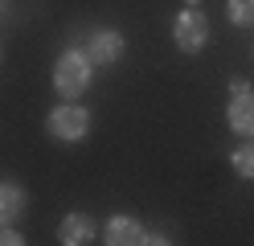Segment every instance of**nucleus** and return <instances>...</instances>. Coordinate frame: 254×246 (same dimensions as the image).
I'll list each match as a JSON object with an SVG mask.
<instances>
[{"label": "nucleus", "mask_w": 254, "mask_h": 246, "mask_svg": "<svg viewBox=\"0 0 254 246\" xmlns=\"http://www.w3.org/2000/svg\"><path fill=\"white\" fill-rule=\"evenodd\" d=\"M172 41H177L181 54H201L209 45V16L201 8H181L177 21H172Z\"/></svg>", "instance_id": "7ed1b4c3"}, {"label": "nucleus", "mask_w": 254, "mask_h": 246, "mask_svg": "<svg viewBox=\"0 0 254 246\" xmlns=\"http://www.w3.org/2000/svg\"><path fill=\"white\" fill-rule=\"evenodd\" d=\"M103 246H148V230L127 213H115L103 222Z\"/></svg>", "instance_id": "39448f33"}, {"label": "nucleus", "mask_w": 254, "mask_h": 246, "mask_svg": "<svg viewBox=\"0 0 254 246\" xmlns=\"http://www.w3.org/2000/svg\"><path fill=\"white\" fill-rule=\"evenodd\" d=\"M148 246H172L168 234H148Z\"/></svg>", "instance_id": "ddd939ff"}, {"label": "nucleus", "mask_w": 254, "mask_h": 246, "mask_svg": "<svg viewBox=\"0 0 254 246\" xmlns=\"http://www.w3.org/2000/svg\"><path fill=\"white\" fill-rule=\"evenodd\" d=\"M94 234H99V226H94V218H90V213H82V209L66 213L62 226H58V242H62V246H90Z\"/></svg>", "instance_id": "423d86ee"}, {"label": "nucleus", "mask_w": 254, "mask_h": 246, "mask_svg": "<svg viewBox=\"0 0 254 246\" xmlns=\"http://www.w3.org/2000/svg\"><path fill=\"white\" fill-rule=\"evenodd\" d=\"M250 90V82L242 78V74H238V78H230V94H246Z\"/></svg>", "instance_id": "f8f14e48"}, {"label": "nucleus", "mask_w": 254, "mask_h": 246, "mask_svg": "<svg viewBox=\"0 0 254 246\" xmlns=\"http://www.w3.org/2000/svg\"><path fill=\"white\" fill-rule=\"evenodd\" d=\"M127 54V37L119 29H94L90 41H86V58L94 66H115L119 58Z\"/></svg>", "instance_id": "20e7f679"}, {"label": "nucleus", "mask_w": 254, "mask_h": 246, "mask_svg": "<svg viewBox=\"0 0 254 246\" xmlns=\"http://www.w3.org/2000/svg\"><path fill=\"white\" fill-rule=\"evenodd\" d=\"M197 4H201V0H185V8H197Z\"/></svg>", "instance_id": "4468645a"}, {"label": "nucleus", "mask_w": 254, "mask_h": 246, "mask_svg": "<svg viewBox=\"0 0 254 246\" xmlns=\"http://www.w3.org/2000/svg\"><path fill=\"white\" fill-rule=\"evenodd\" d=\"M90 74H94V62L86 58V49H66L54 62V90L62 94V103H78L90 86Z\"/></svg>", "instance_id": "f257e3e1"}, {"label": "nucleus", "mask_w": 254, "mask_h": 246, "mask_svg": "<svg viewBox=\"0 0 254 246\" xmlns=\"http://www.w3.org/2000/svg\"><path fill=\"white\" fill-rule=\"evenodd\" d=\"M0 246H29V242H25L12 226H0Z\"/></svg>", "instance_id": "9b49d317"}, {"label": "nucleus", "mask_w": 254, "mask_h": 246, "mask_svg": "<svg viewBox=\"0 0 254 246\" xmlns=\"http://www.w3.org/2000/svg\"><path fill=\"white\" fill-rule=\"evenodd\" d=\"M25 205H29V193L17 180H0V226H12L25 213Z\"/></svg>", "instance_id": "6e6552de"}, {"label": "nucleus", "mask_w": 254, "mask_h": 246, "mask_svg": "<svg viewBox=\"0 0 254 246\" xmlns=\"http://www.w3.org/2000/svg\"><path fill=\"white\" fill-rule=\"evenodd\" d=\"M226 123L234 136L254 140V94H230V107H226Z\"/></svg>", "instance_id": "0eeeda50"}, {"label": "nucleus", "mask_w": 254, "mask_h": 246, "mask_svg": "<svg viewBox=\"0 0 254 246\" xmlns=\"http://www.w3.org/2000/svg\"><path fill=\"white\" fill-rule=\"evenodd\" d=\"M230 164H234V172L242 176V180H254V140L238 144L234 152H230Z\"/></svg>", "instance_id": "1a4fd4ad"}, {"label": "nucleus", "mask_w": 254, "mask_h": 246, "mask_svg": "<svg viewBox=\"0 0 254 246\" xmlns=\"http://www.w3.org/2000/svg\"><path fill=\"white\" fill-rule=\"evenodd\" d=\"M226 16H230V25L250 29V25H254V0H230V4H226Z\"/></svg>", "instance_id": "9d476101"}, {"label": "nucleus", "mask_w": 254, "mask_h": 246, "mask_svg": "<svg viewBox=\"0 0 254 246\" xmlns=\"http://www.w3.org/2000/svg\"><path fill=\"white\" fill-rule=\"evenodd\" d=\"M45 131H50L54 140H62V144H78V140H86V131H90V111L82 103H58L45 115Z\"/></svg>", "instance_id": "f03ea898"}]
</instances>
